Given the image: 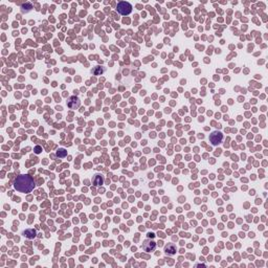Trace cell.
<instances>
[{
  "mask_svg": "<svg viewBox=\"0 0 268 268\" xmlns=\"http://www.w3.org/2000/svg\"><path fill=\"white\" fill-rule=\"evenodd\" d=\"M14 187L20 193H31L35 187V181L29 175H19L14 181Z\"/></svg>",
  "mask_w": 268,
  "mask_h": 268,
  "instance_id": "6da1fadb",
  "label": "cell"
},
{
  "mask_svg": "<svg viewBox=\"0 0 268 268\" xmlns=\"http://www.w3.org/2000/svg\"><path fill=\"white\" fill-rule=\"evenodd\" d=\"M117 12L123 16H128L132 12V5L127 1H120L117 4Z\"/></svg>",
  "mask_w": 268,
  "mask_h": 268,
  "instance_id": "7a4b0ae2",
  "label": "cell"
},
{
  "mask_svg": "<svg viewBox=\"0 0 268 268\" xmlns=\"http://www.w3.org/2000/svg\"><path fill=\"white\" fill-rule=\"evenodd\" d=\"M210 140H211L212 145L214 146H218L219 144H221L223 140V134L219 131H215L210 135Z\"/></svg>",
  "mask_w": 268,
  "mask_h": 268,
  "instance_id": "3957f363",
  "label": "cell"
},
{
  "mask_svg": "<svg viewBox=\"0 0 268 268\" xmlns=\"http://www.w3.org/2000/svg\"><path fill=\"white\" fill-rule=\"evenodd\" d=\"M143 249H144L145 251H154L156 248V243L153 241V240L151 239H146L144 241V243H143Z\"/></svg>",
  "mask_w": 268,
  "mask_h": 268,
  "instance_id": "277c9868",
  "label": "cell"
},
{
  "mask_svg": "<svg viewBox=\"0 0 268 268\" xmlns=\"http://www.w3.org/2000/svg\"><path fill=\"white\" fill-rule=\"evenodd\" d=\"M81 105V101L79 100V98L76 96H72L68 98L67 101V106L70 108V109H77V108L80 107Z\"/></svg>",
  "mask_w": 268,
  "mask_h": 268,
  "instance_id": "5b68a950",
  "label": "cell"
},
{
  "mask_svg": "<svg viewBox=\"0 0 268 268\" xmlns=\"http://www.w3.org/2000/svg\"><path fill=\"white\" fill-rule=\"evenodd\" d=\"M165 251L167 252L168 254H170V256H173V254H176V246H175V245L173 244V243H170V244H168L167 246H165Z\"/></svg>",
  "mask_w": 268,
  "mask_h": 268,
  "instance_id": "8992f818",
  "label": "cell"
},
{
  "mask_svg": "<svg viewBox=\"0 0 268 268\" xmlns=\"http://www.w3.org/2000/svg\"><path fill=\"white\" fill-rule=\"evenodd\" d=\"M23 235L25 236V237L27 238V239H34V238L36 237V230H33V228H31V230H26L25 232H23Z\"/></svg>",
  "mask_w": 268,
  "mask_h": 268,
  "instance_id": "52a82bcc",
  "label": "cell"
},
{
  "mask_svg": "<svg viewBox=\"0 0 268 268\" xmlns=\"http://www.w3.org/2000/svg\"><path fill=\"white\" fill-rule=\"evenodd\" d=\"M103 182H104V179L101 175H96V176H94L93 185H96V187H101V185L103 184Z\"/></svg>",
  "mask_w": 268,
  "mask_h": 268,
  "instance_id": "ba28073f",
  "label": "cell"
},
{
  "mask_svg": "<svg viewBox=\"0 0 268 268\" xmlns=\"http://www.w3.org/2000/svg\"><path fill=\"white\" fill-rule=\"evenodd\" d=\"M66 155H67V151L65 150V149L61 148V149H59V150L57 151V156H58V157L63 158V157H65Z\"/></svg>",
  "mask_w": 268,
  "mask_h": 268,
  "instance_id": "9c48e42d",
  "label": "cell"
},
{
  "mask_svg": "<svg viewBox=\"0 0 268 268\" xmlns=\"http://www.w3.org/2000/svg\"><path fill=\"white\" fill-rule=\"evenodd\" d=\"M104 71H105V68L98 66V67H96V69H94V71H93V72H94V74H96V76H98V74L103 73Z\"/></svg>",
  "mask_w": 268,
  "mask_h": 268,
  "instance_id": "30bf717a",
  "label": "cell"
},
{
  "mask_svg": "<svg viewBox=\"0 0 268 268\" xmlns=\"http://www.w3.org/2000/svg\"><path fill=\"white\" fill-rule=\"evenodd\" d=\"M35 152H36V153H40V152H41V148H40V147H39V146L36 147V148H35Z\"/></svg>",
  "mask_w": 268,
  "mask_h": 268,
  "instance_id": "8fae6325",
  "label": "cell"
}]
</instances>
